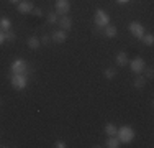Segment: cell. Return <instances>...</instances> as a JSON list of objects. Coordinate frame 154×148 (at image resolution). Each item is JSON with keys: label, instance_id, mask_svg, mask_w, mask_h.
Listing matches in <instances>:
<instances>
[{"label": "cell", "instance_id": "27", "mask_svg": "<svg viewBox=\"0 0 154 148\" xmlns=\"http://www.w3.org/2000/svg\"><path fill=\"white\" fill-rule=\"evenodd\" d=\"M5 43V35H3V31H0V46Z\"/></svg>", "mask_w": 154, "mask_h": 148}, {"label": "cell", "instance_id": "29", "mask_svg": "<svg viewBox=\"0 0 154 148\" xmlns=\"http://www.w3.org/2000/svg\"><path fill=\"white\" fill-rule=\"evenodd\" d=\"M8 2H12V3H18L20 0H8Z\"/></svg>", "mask_w": 154, "mask_h": 148}, {"label": "cell", "instance_id": "11", "mask_svg": "<svg viewBox=\"0 0 154 148\" xmlns=\"http://www.w3.org/2000/svg\"><path fill=\"white\" fill-rule=\"evenodd\" d=\"M115 61H116V66H118V68H123V66L128 64V61H130V59H128V54L125 53V51H120V53L116 54Z\"/></svg>", "mask_w": 154, "mask_h": 148}, {"label": "cell", "instance_id": "1", "mask_svg": "<svg viewBox=\"0 0 154 148\" xmlns=\"http://www.w3.org/2000/svg\"><path fill=\"white\" fill-rule=\"evenodd\" d=\"M10 71H12V74H26V76H30L33 72V68L23 58H17L10 66Z\"/></svg>", "mask_w": 154, "mask_h": 148}, {"label": "cell", "instance_id": "26", "mask_svg": "<svg viewBox=\"0 0 154 148\" xmlns=\"http://www.w3.org/2000/svg\"><path fill=\"white\" fill-rule=\"evenodd\" d=\"M100 33H103V28L102 27H95L94 28V35H100Z\"/></svg>", "mask_w": 154, "mask_h": 148}, {"label": "cell", "instance_id": "21", "mask_svg": "<svg viewBox=\"0 0 154 148\" xmlns=\"http://www.w3.org/2000/svg\"><path fill=\"white\" fill-rule=\"evenodd\" d=\"M46 20H48V23H49V25H54V23H57V20H59V18H57V13L56 12H51V13H48V18H46Z\"/></svg>", "mask_w": 154, "mask_h": 148}, {"label": "cell", "instance_id": "25", "mask_svg": "<svg viewBox=\"0 0 154 148\" xmlns=\"http://www.w3.org/2000/svg\"><path fill=\"white\" fill-rule=\"evenodd\" d=\"M144 69H146V68H144ZM152 74H154L152 68H148V69H146V79H152Z\"/></svg>", "mask_w": 154, "mask_h": 148}, {"label": "cell", "instance_id": "2", "mask_svg": "<svg viewBox=\"0 0 154 148\" xmlns=\"http://www.w3.org/2000/svg\"><path fill=\"white\" fill-rule=\"evenodd\" d=\"M134 128L130 127V125H123V127L118 128V132H116V137L120 138V142L122 143H130L134 140Z\"/></svg>", "mask_w": 154, "mask_h": 148}, {"label": "cell", "instance_id": "12", "mask_svg": "<svg viewBox=\"0 0 154 148\" xmlns=\"http://www.w3.org/2000/svg\"><path fill=\"white\" fill-rule=\"evenodd\" d=\"M103 35L107 36V38H115L116 35H118V30L116 27H113V25H107V27H103Z\"/></svg>", "mask_w": 154, "mask_h": 148}, {"label": "cell", "instance_id": "23", "mask_svg": "<svg viewBox=\"0 0 154 148\" xmlns=\"http://www.w3.org/2000/svg\"><path fill=\"white\" fill-rule=\"evenodd\" d=\"M54 146H56V148H66L67 145H66L64 140H56V142H54Z\"/></svg>", "mask_w": 154, "mask_h": 148}, {"label": "cell", "instance_id": "20", "mask_svg": "<svg viewBox=\"0 0 154 148\" xmlns=\"http://www.w3.org/2000/svg\"><path fill=\"white\" fill-rule=\"evenodd\" d=\"M3 35H5V41H15L17 40V35H15V31L13 30H7V31H3Z\"/></svg>", "mask_w": 154, "mask_h": 148}, {"label": "cell", "instance_id": "24", "mask_svg": "<svg viewBox=\"0 0 154 148\" xmlns=\"http://www.w3.org/2000/svg\"><path fill=\"white\" fill-rule=\"evenodd\" d=\"M31 13L35 15V17H43V10H41V8H36V7L33 8V12H31Z\"/></svg>", "mask_w": 154, "mask_h": 148}, {"label": "cell", "instance_id": "22", "mask_svg": "<svg viewBox=\"0 0 154 148\" xmlns=\"http://www.w3.org/2000/svg\"><path fill=\"white\" fill-rule=\"evenodd\" d=\"M39 41H41V44H45V46H48V44L51 43V35H43L41 38H39Z\"/></svg>", "mask_w": 154, "mask_h": 148}, {"label": "cell", "instance_id": "8", "mask_svg": "<svg viewBox=\"0 0 154 148\" xmlns=\"http://www.w3.org/2000/svg\"><path fill=\"white\" fill-rule=\"evenodd\" d=\"M33 8H35V5H33L31 0H23V2H18V7H17L18 13H21V15L31 13Z\"/></svg>", "mask_w": 154, "mask_h": 148}, {"label": "cell", "instance_id": "28", "mask_svg": "<svg viewBox=\"0 0 154 148\" xmlns=\"http://www.w3.org/2000/svg\"><path fill=\"white\" fill-rule=\"evenodd\" d=\"M116 2H118V3H122V5H125V3H128L130 0H116Z\"/></svg>", "mask_w": 154, "mask_h": 148}, {"label": "cell", "instance_id": "5", "mask_svg": "<svg viewBox=\"0 0 154 148\" xmlns=\"http://www.w3.org/2000/svg\"><path fill=\"white\" fill-rule=\"evenodd\" d=\"M54 12L57 15H67L71 12V2L69 0H56L54 2Z\"/></svg>", "mask_w": 154, "mask_h": 148}, {"label": "cell", "instance_id": "16", "mask_svg": "<svg viewBox=\"0 0 154 148\" xmlns=\"http://www.w3.org/2000/svg\"><path fill=\"white\" fill-rule=\"evenodd\" d=\"M116 132H118V127H116L115 124H107L105 125V133H107L108 137H115Z\"/></svg>", "mask_w": 154, "mask_h": 148}, {"label": "cell", "instance_id": "4", "mask_svg": "<svg viewBox=\"0 0 154 148\" xmlns=\"http://www.w3.org/2000/svg\"><path fill=\"white\" fill-rule=\"evenodd\" d=\"M110 23V15L105 12L103 8H97L94 13V25L95 27H107V25Z\"/></svg>", "mask_w": 154, "mask_h": 148}, {"label": "cell", "instance_id": "7", "mask_svg": "<svg viewBox=\"0 0 154 148\" xmlns=\"http://www.w3.org/2000/svg\"><path fill=\"white\" fill-rule=\"evenodd\" d=\"M128 30L131 31V35L136 36L138 40L143 38V35H144V27H143L139 21H131L130 25H128Z\"/></svg>", "mask_w": 154, "mask_h": 148}, {"label": "cell", "instance_id": "30", "mask_svg": "<svg viewBox=\"0 0 154 148\" xmlns=\"http://www.w3.org/2000/svg\"><path fill=\"white\" fill-rule=\"evenodd\" d=\"M0 146H5V145H2V143H0Z\"/></svg>", "mask_w": 154, "mask_h": 148}, {"label": "cell", "instance_id": "10", "mask_svg": "<svg viewBox=\"0 0 154 148\" xmlns=\"http://www.w3.org/2000/svg\"><path fill=\"white\" fill-rule=\"evenodd\" d=\"M57 25L61 27V30H64V31H69V30L72 28V18L69 17V15H61L59 20H57Z\"/></svg>", "mask_w": 154, "mask_h": 148}, {"label": "cell", "instance_id": "19", "mask_svg": "<svg viewBox=\"0 0 154 148\" xmlns=\"http://www.w3.org/2000/svg\"><path fill=\"white\" fill-rule=\"evenodd\" d=\"M115 74H116V69H115V68H107V69L103 71L105 79H108V81H112L113 77H115Z\"/></svg>", "mask_w": 154, "mask_h": 148}, {"label": "cell", "instance_id": "6", "mask_svg": "<svg viewBox=\"0 0 154 148\" xmlns=\"http://www.w3.org/2000/svg\"><path fill=\"white\" fill-rule=\"evenodd\" d=\"M130 63V68H131V71L133 72H136V74H141L143 71H144V68H146V63H144V59L143 58H134V59H131V61H128Z\"/></svg>", "mask_w": 154, "mask_h": 148}, {"label": "cell", "instance_id": "13", "mask_svg": "<svg viewBox=\"0 0 154 148\" xmlns=\"http://www.w3.org/2000/svg\"><path fill=\"white\" fill-rule=\"evenodd\" d=\"M105 146H108V148H118V146H122V142H120V138L116 135L115 137H108Z\"/></svg>", "mask_w": 154, "mask_h": 148}, {"label": "cell", "instance_id": "17", "mask_svg": "<svg viewBox=\"0 0 154 148\" xmlns=\"http://www.w3.org/2000/svg\"><path fill=\"white\" fill-rule=\"evenodd\" d=\"M146 81H148L146 77H143V76H138L136 79L133 81V86L136 87V89H143V87L146 86Z\"/></svg>", "mask_w": 154, "mask_h": 148}, {"label": "cell", "instance_id": "9", "mask_svg": "<svg viewBox=\"0 0 154 148\" xmlns=\"http://www.w3.org/2000/svg\"><path fill=\"white\" fill-rule=\"evenodd\" d=\"M66 40H67V31H64V30H57L51 35V41L56 44H62Z\"/></svg>", "mask_w": 154, "mask_h": 148}, {"label": "cell", "instance_id": "3", "mask_svg": "<svg viewBox=\"0 0 154 148\" xmlns=\"http://www.w3.org/2000/svg\"><path fill=\"white\" fill-rule=\"evenodd\" d=\"M10 84L15 91H23L28 86V76L26 74H12L10 76Z\"/></svg>", "mask_w": 154, "mask_h": 148}, {"label": "cell", "instance_id": "18", "mask_svg": "<svg viewBox=\"0 0 154 148\" xmlns=\"http://www.w3.org/2000/svg\"><path fill=\"white\" fill-rule=\"evenodd\" d=\"M141 41L144 43L146 46H152V44H154V36L151 35V33H148V35L144 33V35H143V38H141Z\"/></svg>", "mask_w": 154, "mask_h": 148}, {"label": "cell", "instance_id": "15", "mask_svg": "<svg viewBox=\"0 0 154 148\" xmlns=\"http://www.w3.org/2000/svg\"><path fill=\"white\" fill-rule=\"evenodd\" d=\"M10 27H12L10 18H7V17L0 18V31H7V30H10Z\"/></svg>", "mask_w": 154, "mask_h": 148}, {"label": "cell", "instance_id": "14", "mask_svg": "<svg viewBox=\"0 0 154 148\" xmlns=\"http://www.w3.org/2000/svg\"><path fill=\"white\" fill-rule=\"evenodd\" d=\"M26 44H28V48H31V50H38L41 41H39L38 36H30V38L26 40Z\"/></svg>", "mask_w": 154, "mask_h": 148}]
</instances>
